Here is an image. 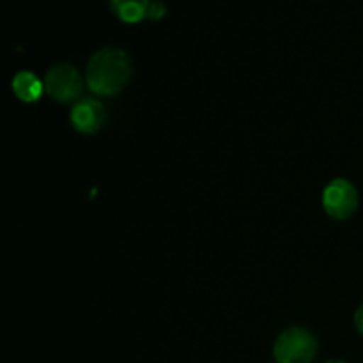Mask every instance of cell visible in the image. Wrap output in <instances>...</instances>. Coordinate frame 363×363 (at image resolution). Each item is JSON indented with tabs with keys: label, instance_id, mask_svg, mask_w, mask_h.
<instances>
[{
	"label": "cell",
	"instance_id": "1",
	"mask_svg": "<svg viewBox=\"0 0 363 363\" xmlns=\"http://www.w3.org/2000/svg\"><path fill=\"white\" fill-rule=\"evenodd\" d=\"M131 77V60L121 48H103L91 57L85 71L89 89L98 96H116Z\"/></svg>",
	"mask_w": 363,
	"mask_h": 363
},
{
	"label": "cell",
	"instance_id": "2",
	"mask_svg": "<svg viewBox=\"0 0 363 363\" xmlns=\"http://www.w3.org/2000/svg\"><path fill=\"white\" fill-rule=\"evenodd\" d=\"M318 354V340L308 330L293 326L275 340L273 357L277 363H311Z\"/></svg>",
	"mask_w": 363,
	"mask_h": 363
},
{
	"label": "cell",
	"instance_id": "3",
	"mask_svg": "<svg viewBox=\"0 0 363 363\" xmlns=\"http://www.w3.org/2000/svg\"><path fill=\"white\" fill-rule=\"evenodd\" d=\"M84 80L69 64H57L46 73L45 91L57 103L77 101L82 94Z\"/></svg>",
	"mask_w": 363,
	"mask_h": 363
},
{
	"label": "cell",
	"instance_id": "4",
	"mask_svg": "<svg viewBox=\"0 0 363 363\" xmlns=\"http://www.w3.org/2000/svg\"><path fill=\"white\" fill-rule=\"evenodd\" d=\"M323 208L335 220H347L358 209V191L347 179H333L323 190Z\"/></svg>",
	"mask_w": 363,
	"mask_h": 363
},
{
	"label": "cell",
	"instance_id": "5",
	"mask_svg": "<svg viewBox=\"0 0 363 363\" xmlns=\"http://www.w3.org/2000/svg\"><path fill=\"white\" fill-rule=\"evenodd\" d=\"M105 119V106L94 98L78 99L71 110V124L74 126V130L85 135H92L101 130Z\"/></svg>",
	"mask_w": 363,
	"mask_h": 363
},
{
	"label": "cell",
	"instance_id": "6",
	"mask_svg": "<svg viewBox=\"0 0 363 363\" xmlns=\"http://www.w3.org/2000/svg\"><path fill=\"white\" fill-rule=\"evenodd\" d=\"M13 91L23 103H35L45 91V84L30 71H21L13 78Z\"/></svg>",
	"mask_w": 363,
	"mask_h": 363
},
{
	"label": "cell",
	"instance_id": "7",
	"mask_svg": "<svg viewBox=\"0 0 363 363\" xmlns=\"http://www.w3.org/2000/svg\"><path fill=\"white\" fill-rule=\"evenodd\" d=\"M151 0H110V7L124 23H138L147 18Z\"/></svg>",
	"mask_w": 363,
	"mask_h": 363
},
{
	"label": "cell",
	"instance_id": "8",
	"mask_svg": "<svg viewBox=\"0 0 363 363\" xmlns=\"http://www.w3.org/2000/svg\"><path fill=\"white\" fill-rule=\"evenodd\" d=\"M167 13V7L162 0H151L147 9V18L152 21H160Z\"/></svg>",
	"mask_w": 363,
	"mask_h": 363
},
{
	"label": "cell",
	"instance_id": "9",
	"mask_svg": "<svg viewBox=\"0 0 363 363\" xmlns=\"http://www.w3.org/2000/svg\"><path fill=\"white\" fill-rule=\"evenodd\" d=\"M354 326H357L358 332L363 335V305H360L357 311V314H354Z\"/></svg>",
	"mask_w": 363,
	"mask_h": 363
},
{
	"label": "cell",
	"instance_id": "10",
	"mask_svg": "<svg viewBox=\"0 0 363 363\" xmlns=\"http://www.w3.org/2000/svg\"><path fill=\"white\" fill-rule=\"evenodd\" d=\"M326 363H346V362H342V360H328Z\"/></svg>",
	"mask_w": 363,
	"mask_h": 363
}]
</instances>
